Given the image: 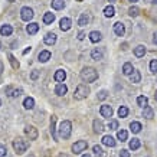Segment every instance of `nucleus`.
Returning a JSON list of instances; mask_svg holds the SVG:
<instances>
[{"label": "nucleus", "mask_w": 157, "mask_h": 157, "mask_svg": "<svg viewBox=\"0 0 157 157\" xmlns=\"http://www.w3.org/2000/svg\"><path fill=\"white\" fill-rule=\"evenodd\" d=\"M51 134H52V140L58 141V136H56V117L52 115L51 117Z\"/></svg>", "instance_id": "9d476101"}, {"label": "nucleus", "mask_w": 157, "mask_h": 157, "mask_svg": "<svg viewBox=\"0 0 157 157\" xmlns=\"http://www.w3.org/2000/svg\"><path fill=\"white\" fill-rule=\"evenodd\" d=\"M92 151H94V154H95L97 157H102V154H104V153H102V148H101L100 146H94V147H92Z\"/></svg>", "instance_id": "58836bf2"}, {"label": "nucleus", "mask_w": 157, "mask_h": 157, "mask_svg": "<svg viewBox=\"0 0 157 157\" xmlns=\"http://www.w3.org/2000/svg\"><path fill=\"white\" fill-rule=\"evenodd\" d=\"M108 2H115V0H108Z\"/></svg>", "instance_id": "6e6d98bb"}, {"label": "nucleus", "mask_w": 157, "mask_h": 157, "mask_svg": "<svg viewBox=\"0 0 157 157\" xmlns=\"http://www.w3.org/2000/svg\"><path fill=\"white\" fill-rule=\"evenodd\" d=\"M20 17H22V20H25V22L32 20L33 19V10L30 9V7H23V9L20 10Z\"/></svg>", "instance_id": "423d86ee"}, {"label": "nucleus", "mask_w": 157, "mask_h": 157, "mask_svg": "<svg viewBox=\"0 0 157 157\" xmlns=\"http://www.w3.org/2000/svg\"><path fill=\"white\" fill-rule=\"evenodd\" d=\"M51 52L49 51H42V52L39 53V56H38V59H39V62H48L49 59H51Z\"/></svg>", "instance_id": "aec40b11"}, {"label": "nucleus", "mask_w": 157, "mask_h": 157, "mask_svg": "<svg viewBox=\"0 0 157 157\" xmlns=\"http://www.w3.org/2000/svg\"><path fill=\"white\" fill-rule=\"evenodd\" d=\"M91 56H92V59H95V61H100L101 58H102V51L95 48L92 52H91Z\"/></svg>", "instance_id": "473e14b6"}, {"label": "nucleus", "mask_w": 157, "mask_h": 157, "mask_svg": "<svg viewBox=\"0 0 157 157\" xmlns=\"http://www.w3.org/2000/svg\"><path fill=\"white\" fill-rule=\"evenodd\" d=\"M82 157H91V156H90V154H84V156H82Z\"/></svg>", "instance_id": "603ef678"}, {"label": "nucleus", "mask_w": 157, "mask_h": 157, "mask_svg": "<svg viewBox=\"0 0 157 157\" xmlns=\"http://www.w3.org/2000/svg\"><path fill=\"white\" fill-rule=\"evenodd\" d=\"M38 76H39V72L38 71H33L32 74H30V78H32V79H38Z\"/></svg>", "instance_id": "a18cd8bd"}, {"label": "nucleus", "mask_w": 157, "mask_h": 157, "mask_svg": "<svg viewBox=\"0 0 157 157\" xmlns=\"http://www.w3.org/2000/svg\"><path fill=\"white\" fill-rule=\"evenodd\" d=\"M133 71H134L133 65H131L130 62H125V63H124V67H123V74L124 75H131Z\"/></svg>", "instance_id": "bb28decb"}, {"label": "nucleus", "mask_w": 157, "mask_h": 157, "mask_svg": "<svg viewBox=\"0 0 157 157\" xmlns=\"http://www.w3.org/2000/svg\"><path fill=\"white\" fill-rule=\"evenodd\" d=\"M90 40L92 43L100 42V40H101V33H100V32H97V30H92V32L90 33Z\"/></svg>", "instance_id": "5701e85b"}, {"label": "nucleus", "mask_w": 157, "mask_h": 157, "mask_svg": "<svg viewBox=\"0 0 157 157\" xmlns=\"http://www.w3.org/2000/svg\"><path fill=\"white\" fill-rule=\"evenodd\" d=\"M127 136H128V134H127L125 130H120L118 133H117V137H118L120 141H125V140H127Z\"/></svg>", "instance_id": "e433bc0d"}, {"label": "nucleus", "mask_w": 157, "mask_h": 157, "mask_svg": "<svg viewBox=\"0 0 157 157\" xmlns=\"http://www.w3.org/2000/svg\"><path fill=\"white\" fill-rule=\"evenodd\" d=\"M104 14L107 16V17H113V16L115 14V9H114V6H111V5L107 6V7L104 9Z\"/></svg>", "instance_id": "2f4dec72"}, {"label": "nucleus", "mask_w": 157, "mask_h": 157, "mask_svg": "<svg viewBox=\"0 0 157 157\" xmlns=\"http://www.w3.org/2000/svg\"><path fill=\"white\" fill-rule=\"evenodd\" d=\"M0 105H2V100H0Z\"/></svg>", "instance_id": "bf43d9fd"}, {"label": "nucleus", "mask_w": 157, "mask_h": 157, "mask_svg": "<svg viewBox=\"0 0 157 157\" xmlns=\"http://www.w3.org/2000/svg\"><path fill=\"white\" fill-rule=\"evenodd\" d=\"M58 130H59V136H61L63 140H68V138L71 137V133H72V124H71V121H68V120L62 121Z\"/></svg>", "instance_id": "f03ea898"}, {"label": "nucleus", "mask_w": 157, "mask_h": 157, "mask_svg": "<svg viewBox=\"0 0 157 157\" xmlns=\"http://www.w3.org/2000/svg\"><path fill=\"white\" fill-rule=\"evenodd\" d=\"M101 141H102V144H104V146H108V147H115V144H117V143H115V140L111 137V136H104Z\"/></svg>", "instance_id": "dca6fc26"}, {"label": "nucleus", "mask_w": 157, "mask_h": 157, "mask_svg": "<svg viewBox=\"0 0 157 157\" xmlns=\"http://www.w3.org/2000/svg\"><path fill=\"white\" fill-rule=\"evenodd\" d=\"M98 78V72L91 67H86L81 71V79L85 82H94Z\"/></svg>", "instance_id": "f257e3e1"}, {"label": "nucleus", "mask_w": 157, "mask_h": 157, "mask_svg": "<svg viewBox=\"0 0 157 157\" xmlns=\"http://www.w3.org/2000/svg\"><path fill=\"white\" fill-rule=\"evenodd\" d=\"M65 78H67V72L63 71V69H58V71L55 72V81L56 82L62 84V82L65 81Z\"/></svg>", "instance_id": "ddd939ff"}, {"label": "nucleus", "mask_w": 157, "mask_h": 157, "mask_svg": "<svg viewBox=\"0 0 157 157\" xmlns=\"http://www.w3.org/2000/svg\"><path fill=\"white\" fill-rule=\"evenodd\" d=\"M92 125H94V131H95L97 134H100V133H102V131H104V124H102V121H101V120H94Z\"/></svg>", "instance_id": "f3484780"}, {"label": "nucleus", "mask_w": 157, "mask_h": 157, "mask_svg": "<svg viewBox=\"0 0 157 157\" xmlns=\"http://www.w3.org/2000/svg\"><path fill=\"white\" fill-rule=\"evenodd\" d=\"M86 35H85V32H79V33H78V39H79V40H82V39L85 38Z\"/></svg>", "instance_id": "49530a36"}, {"label": "nucleus", "mask_w": 157, "mask_h": 157, "mask_svg": "<svg viewBox=\"0 0 157 157\" xmlns=\"http://www.w3.org/2000/svg\"><path fill=\"white\" fill-rule=\"evenodd\" d=\"M128 2H131V3H136V2H137V0H128Z\"/></svg>", "instance_id": "3c124183"}, {"label": "nucleus", "mask_w": 157, "mask_h": 157, "mask_svg": "<svg viewBox=\"0 0 157 157\" xmlns=\"http://www.w3.org/2000/svg\"><path fill=\"white\" fill-rule=\"evenodd\" d=\"M153 3H157V0H153Z\"/></svg>", "instance_id": "5fc2aeb1"}, {"label": "nucleus", "mask_w": 157, "mask_h": 157, "mask_svg": "<svg viewBox=\"0 0 157 157\" xmlns=\"http://www.w3.org/2000/svg\"><path fill=\"white\" fill-rule=\"evenodd\" d=\"M3 71H5V67H3V62L0 61V75L3 74Z\"/></svg>", "instance_id": "de8ad7c7"}, {"label": "nucleus", "mask_w": 157, "mask_h": 157, "mask_svg": "<svg viewBox=\"0 0 157 157\" xmlns=\"http://www.w3.org/2000/svg\"><path fill=\"white\" fill-rule=\"evenodd\" d=\"M30 49H32V48H28V49H25V51H23V55H26V53H29V52H30Z\"/></svg>", "instance_id": "8fccbe9b"}, {"label": "nucleus", "mask_w": 157, "mask_h": 157, "mask_svg": "<svg viewBox=\"0 0 157 157\" xmlns=\"http://www.w3.org/2000/svg\"><path fill=\"white\" fill-rule=\"evenodd\" d=\"M130 79H131V82H134V84H137V82L141 81V74H140V71H136V69H134L133 74L130 75Z\"/></svg>", "instance_id": "393cba45"}, {"label": "nucleus", "mask_w": 157, "mask_h": 157, "mask_svg": "<svg viewBox=\"0 0 157 157\" xmlns=\"http://www.w3.org/2000/svg\"><path fill=\"white\" fill-rule=\"evenodd\" d=\"M0 49H2V43H0Z\"/></svg>", "instance_id": "13d9d810"}, {"label": "nucleus", "mask_w": 157, "mask_h": 157, "mask_svg": "<svg viewBox=\"0 0 157 157\" xmlns=\"http://www.w3.org/2000/svg\"><path fill=\"white\" fill-rule=\"evenodd\" d=\"M25 133L29 137V140H36L38 138V130L35 128V127H32V125H28L25 128Z\"/></svg>", "instance_id": "0eeeda50"}, {"label": "nucleus", "mask_w": 157, "mask_h": 157, "mask_svg": "<svg viewBox=\"0 0 157 157\" xmlns=\"http://www.w3.org/2000/svg\"><path fill=\"white\" fill-rule=\"evenodd\" d=\"M130 148H131V150H137L138 147H140V140H138V138H133V140H131V141H130Z\"/></svg>", "instance_id": "c9c22d12"}, {"label": "nucleus", "mask_w": 157, "mask_h": 157, "mask_svg": "<svg viewBox=\"0 0 157 157\" xmlns=\"http://www.w3.org/2000/svg\"><path fill=\"white\" fill-rule=\"evenodd\" d=\"M38 30H39V25L38 23H29L28 26H26V32H28L29 35L38 33Z\"/></svg>", "instance_id": "6ab92c4d"}, {"label": "nucleus", "mask_w": 157, "mask_h": 157, "mask_svg": "<svg viewBox=\"0 0 157 157\" xmlns=\"http://www.w3.org/2000/svg\"><path fill=\"white\" fill-rule=\"evenodd\" d=\"M137 104L140 105V107H143V108H144V107H147L148 98H147V97H144V95H140V97L137 98Z\"/></svg>", "instance_id": "72a5a7b5"}, {"label": "nucleus", "mask_w": 157, "mask_h": 157, "mask_svg": "<svg viewBox=\"0 0 157 157\" xmlns=\"http://www.w3.org/2000/svg\"><path fill=\"white\" fill-rule=\"evenodd\" d=\"M12 32H13V28H12L10 25H3V26L0 28V33H2V36H10Z\"/></svg>", "instance_id": "a211bd4d"}, {"label": "nucleus", "mask_w": 157, "mask_h": 157, "mask_svg": "<svg viewBox=\"0 0 157 157\" xmlns=\"http://www.w3.org/2000/svg\"><path fill=\"white\" fill-rule=\"evenodd\" d=\"M7 58H9V62H10V65H12V68H13V69H19V67H20L19 61H17V59H16L12 53H9V55H7Z\"/></svg>", "instance_id": "b1692460"}, {"label": "nucleus", "mask_w": 157, "mask_h": 157, "mask_svg": "<svg viewBox=\"0 0 157 157\" xmlns=\"http://www.w3.org/2000/svg\"><path fill=\"white\" fill-rule=\"evenodd\" d=\"M107 97H108V92H107L105 90H102V91H100V92H98V100L102 101V100H105Z\"/></svg>", "instance_id": "79ce46f5"}, {"label": "nucleus", "mask_w": 157, "mask_h": 157, "mask_svg": "<svg viewBox=\"0 0 157 157\" xmlns=\"http://www.w3.org/2000/svg\"><path fill=\"white\" fill-rule=\"evenodd\" d=\"M88 95H90V86L85 85V84H79V85L76 86L74 98H75L76 101H81V100H84V98H86Z\"/></svg>", "instance_id": "7ed1b4c3"}, {"label": "nucleus", "mask_w": 157, "mask_h": 157, "mask_svg": "<svg viewBox=\"0 0 157 157\" xmlns=\"http://www.w3.org/2000/svg\"><path fill=\"white\" fill-rule=\"evenodd\" d=\"M30 157H33V156H30Z\"/></svg>", "instance_id": "680f3d73"}, {"label": "nucleus", "mask_w": 157, "mask_h": 157, "mask_svg": "<svg viewBox=\"0 0 157 157\" xmlns=\"http://www.w3.org/2000/svg\"><path fill=\"white\" fill-rule=\"evenodd\" d=\"M150 71H151L153 74L157 72V59H153V61L150 62Z\"/></svg>", "instance_id": "a19ab883"}, {"label": "nucleus", "mask_w": 157, "mask_h": 157, "mask_svg": "<svg viewBox=\"0 0 157 157\" xmlns=\"http://www.w3.org/2000/svg\"><path fill=\"white\" fill-rule=\"evenodd\" d=\"M23 107H25L26 109H32V108L35 107V100L32 98V97H28V98H25Z\"/></svg>", "instance_id": "4be33fe9"}, {"label": "nucleus", "mask_w": 157, "mask_h": 157, "mask_svg": "<svg viewBox=\"0 0 157 157\" xmlns=\"http://www.w3.org/2000/svg\"><path fill=\"white\" fill-rule=\"evenodd\" d=\"M124 32H125V29H124V25L121 22L114 23V33L117 36H124Z\"/></svg>", "instance_id": "2eb2a0df"}, {"label": "nucleus", "mask_w": 157, "mask_h": 157, "mask_svg": "<svg viewBox=\"0 0 157 157\" xmlns=\"http://www.w3.org/2000/svg\"><path fill=\"white\" fill-rule=\"evenodd\" d=\"M10 2H14V0H10Z\"/></svg>", "instance_id": "052dcab7"}, {"label": "nucleus", "mask_w": 157, "mask_h": 157, "mask_svg": "<svg viewBox=\"0 0 157 157\" xmlns=\"http://www.w3.org/2000/svg\"><path fill=\"white\" fill-rule=\"evenodd\" d=\"M154 98H156V101H157V91H156V94H154Z\"/></svg>", "instance_id": "864d4df0"}, {"label": "nucleus", "mask_w": 157, "mask_h": 157, "mask_svg": "<svg viewBox=\"0 0 157 157\" xmlns=\"http://www.w3.org/2000/svg\"><path fill=\"white\" fill-rule=\"evenodd\" d=\"M88 22H90V16H88V13H82L81 16H79L78 25H79V26H85V25H88Z\"/></svg>", "instance_id": "c85d7f7f"}, {"label": "nucleus", "mask_w": 157, "mask_h": 157, "mask_svg": "<svg viewBox=\"0 0 157 157\" xmlns=\"http://www.w3.org/2000/svg\"><path fill=\"white\" fill-rule=\"evenodd\" d=\"M52 7L55 10H61L65 7V2L63 0H52Z\"/></svg>", "instance_id": "7c9ffc66"}, {"label": "nucleus", "mask_w": 157, "mask_h": 157, "mask_svg": "<svg viewBox=\"0 0 157 157\" xmlns=\"http://www.w3.org/2000/svg\"><path fill=\"white\" fill-rule=\"evenodd\" d=\"M108 128L109 130H117L118 128V121H117V120H111L108 123Z\"/></svg>", "instance_id": "ea45409f"}, {"label": "nucleus", "mask_w": 157, "mask_h": 157, "mask_svg": "<svg viewBox=\"0 0 157 157\" xmlns=\"http://www.w3.org/2000/svg\"><path fill=\"white\" fill-rule=\"evenodd\" d=\"M53 20H55V14L53 13H45L43 14V23L45 25L53 23Z\"/></svg>", "instance_id": "cd10ccee"}, {"label": "nucleus", "mask_w": 157, "mask_h": 157, "mask_svg": "<svg viewBox=\"0 0 157 157\" xmlns=\"http://www.w3.org/2000/svg\"><path fill=\"white\" fill-rule=\"evenodd\" d=\"M0 82H2V81H0Z\"/></svg>", "instance_id": "e2e57ef3"}, {"label": "nucleus", "mask_w": 157, "mask_h": 157, "mask_svg": "<svg viewBox=\"0 0 157 157\" xmlns=\"http://www.w3.org/2000/svg\"><path fill=\"white\" fill-rule=\"evenodd\" d=\"M143 117L144 118H147V120H151L153 117H154V111H153V108L151 107H144V109H143Z\"/></svg>", "instance_id": "412c9836"}, {"label": "nucleus", "mask_w": 157, "mask_h": 157, "mask_svg": "<svg viewBox=\"0 0 157 157\" xmlns=\"http://www.w3.org/2000/svg\"><path fill=\"white\" fill-rule=\"evenodd\" d=\"M144 53H146V48H144L143 45H138L137 48H134V55L137 58H143Z\"/></svg>", "instance_id": "a878e982"}, {"label": "nucleus", "mask_w": 157, "mask_h": 157, "mask_svg": "<svg viewBox=\"0 0 157 157\" xmlns=\"http://www.w3.org/2000/svg\"><path fill=\"white\" fill-rule=\"evenodd\" d=\"M43 42L46 43V45H49V46L55 45V43H56V35L55 33H46V36L43 38Z\"/></svg>", "instance_id": "f8f14e48"}, {"label": "nucleus", "mask_w": 157, "mask_h": 157, "mask_svg": "<svg viewBox=\"0 0 157 157\" xmlns=\"http://www.w3.org/2000/svg\"><path fill=\"white\" fill-rule=\"evenodd\" d=\"M86 147H88V143L84 141V140H79L75 144H72V151H74V154H79L84 150H86Z\"/></svg>", "instance_id": "39448f33"}, {"label": "nucleus", "mask_w": 157, "mask_h": 157, "mask_svg": "<svg viewBox=\"0 0 157 157\" xmlns=\"http://www.w3.org/2000/svg\"><path fill=\"white\" fill-rule=\"evenodd\" d=\"M67 92H68V88L65 84H58V85L55 86V94H56V95L62 97V95H65Z\"/></svg>", "instance_id": "4468645a"}, {"label": "nucleus", "mask_w": 157, "mask_h": 157, "mask_svg": "<svg viewBox=\"0 0 157 157\" xmlns=\"http://www.w3.org/2000/svg\"><path fill=\"white\" fill-rule=\"evenodd\" d=\"M138 13H140V9H138V7H136V6H133V7H130V9H128V14H130V16H133V17L138 16Z\"/></svg>", "instance_id": "4c0bfd02"}, {"label": "nucleus", "mask_w": 157, "mask_h": 157, "mask_svg": "<svg viewBox=\"0 0 157 157\" xmlns=\"http://www.w3.org/2000/svg\"><path fill=\"white\" fill-rule=\"evenodd\" d=\"M120 157H130V151H127V150H121V151H120Z\"/></svg>", "instance_id": "c03bdc74"}, {"label": "nucleus", "mask_w": 157, "mask_h": 157, "mask_svg": "<svg viewBox=\"0 0 157 157\" xmlns=\"http://www.w3.org/2000/svg\"><path fill=\"white\" fill-rule=\"evenodd\" d=\"M71 26H72V23H71V19H69V17H63V19H61V22H59V28H61V30H63V32L69 30Z\"/></svg>", "instance_id": "9b49d317"}, {"label": "nucleus", "mask_w": 157, "mask_h": 157, "mask_svg": "<svg viewBox=\"0 0 157 157\" xmlns=\"http://www.w3.org/2000/svg\"><path fill=\"white\" fill-rule=\"evenodd\" d=\"M118 115L121 117V118H125V117L128 115V108L124 107V105H121V107L118 108Z\"/></svg>", "instance_id": "f704fd0d"}, {"label": "nucleus", "mask_w": 157, "mask_h": 157, "mask_svg": "<svg viewBox=\"0 0 157 157\" xmlns=\"http://www.w3.org/2000/svg\"><path fill=\"white\" fill-rule=\"evenodd\" d=\"M130 130L133 131V133H140L141 131V124L138 123V121H133V123L130 124Z\"/></svg>", "instance_id": "c756f323"}, {"label": "nucleus", "mask_w": 157, "mask_h": 157, "mask_svg": "<svg viewBox=\"0 0 157 157\" xmlns=\"http://www.w3.org/2000/svg\"><path fill=\"white\" fill-rule=\"evenodd\" d=\"M22 88H16V90H13V86H7L6 88V94L9 97H12V98H17L19 95H22Z\"/></svg>", "instance_id": "6e6552de"}, {"label": "nucleus", "mask_w": 157, "mask_h": 157, "mask_svg": "<svg viewBox=\"0 0 157 157\" xmlns=\"http://www.w3.org/2000/svg\"><path fill=\"white\" fill-rule=\"evenodd\" d=\"M101 115L105 117V118H109V117H113V108H111V105H101Z\"/></svg>", "instance_id": "1a4fd4ad"}, {"label": "nucleus", "mask_w": 157, "mask_h": 157, "mask_svg": "<svg viewBox=\"0 0 157 157\" xmlns=\"http://www.w3.org/2000/svg\"><path fill=\"white\" fill-rule=\"evenodd\" d=\"M6 153H7V150H6L5 146H0V157H5Z\"/></svg>", "instance_id": "37998d69"}, {"label": "nucleus", "mask_w": 157, "mask_h": 157, "mask_svg": "<svg viewBox=\"0 0 157 157\" xmlns=\"http://www.w3.org/2000/svg\"><path fill=\"white\" fill-rule=\"evenodd\" d=\"M76 2H82V0H76Z\"/></svg>", "instance_id": "4d7b16f0"}, {"label": "nucleus", "mask_w": 157, "mask_h": 157, "mask_svg": "<svg viewBox=\"0 0 157 157\" xmlns=\"http://www.w3.org/2000/svg\"><path fill=\"white\" fill-rule=\"evenodd\" d=\"M13 148L16 151V154H23L29 148V143L26 140H23V138H16L13 141Z\"/></svg>", "instance_id": "20e7f679"}, {"label": "nucleus", "mask_w": 157, "mask_h": 157, "mask_svg": "<svg viewBox=\"0 0 157 157\" xmlns=\"http://www.w3.org/2000/svg\"><path fill=\"white\" fill-rule=\"evenodd\" d=\"M153 43H154V45H157V32L153 35Z\"/></svg>", "instance_id": "09e8293b"}]
</instances>
